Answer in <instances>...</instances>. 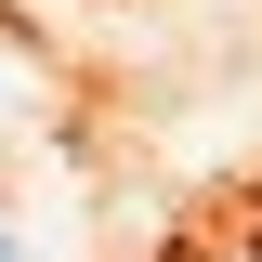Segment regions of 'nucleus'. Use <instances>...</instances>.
Segmentation results:
<instances>
[{
    "mask_svg": "<svg viewBox=\"0 0 262 262\" xmlns=\"http://www.w3.org/2000/svg\"><path fill=\"white\" fill-rule=\"evenodd\" d=\"M0 262H13V236H0Z\"/></svg>",
    "mask_w": 262,
    "mask_h": 262,
    "instance_id": "obj_1",
    "label": "nucleus"
}]
</instances>
